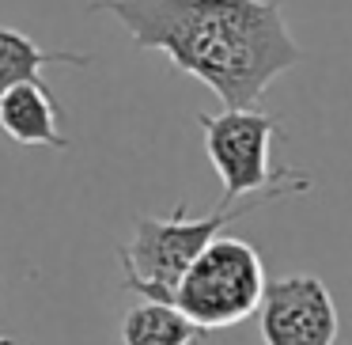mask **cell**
I'll return each instance as SVG.
<instances>
[{
	"instance_id": "cell-1",
	"label": "cell",
	"mask_w": 352,
	"mask_h": 345,
	"mask_svg": "<svg viewBox=\"0 0 352 345\" xmlns=\"http://www.w3.org/2000/svg\"><path fill=\"white\" fill-rule=\"evenodd\" d=\"M140 50L212 87L223 110H254L280 72L303 61L276 0H91Z\"/></svg>"
},
{
	"instance_id": "cell-2",
	"label": "cell",
	"mask_w": 352,
	"mask_h": 345,
	"mask_svg": "<svg viewBox=\"0 0 352 345\" xmlns=\"http://www.w3.org/2000/svg\"><path fill=\"white\" fill-rule=\"evenodd\" d=\"M284 194H261V198L239 201V205H216V213L208 216H186V205H178L170 216H137L133 224V239L118 251L125 273V289L137 292V300L170 307L178 281L186 277V269L223 236V228L243 216L258 213L269 201H280Z\"/></svg>"
},
{
	"instance_id": "cell-3",
	"label": "cell",
	"mask_w": 352,
	"mask_h": 345,
	"mask_svg": "<svg viewBox=\"0 0 352 345\" xmlns=\"http://www.w3.org/2000/svg\"><path fill=\"white\" fill-rule=\"evenodd\" d=\"M269 277L261 266V254L246 239L220 236L178 281L170 307L193 326L205 330H228L246 322L261 311Z\"/></svg>"
},
{
	"instance_id": "cell-4",
	"label": "cell",
	"mask_w": 352,
	"mask_h": 345,
	"mask_svg": "<svg viewBox=\"0 0 352 345\" xmlns=\"http://www.w3.org/2000/svg\"><path fill=\"white\" fill-rule=\"evenodd\" d=\"M205 133V152L223 182V205H239L243 194H307L311 178L292 167L269 163V145L280 133V122L265 110H220V114H197Z\"/></svg>"
},
{
	"instance_id": "cell-5",
	"label": "cell",
	"mask_w": 352,
	"mask_h": 345,
	"mask_svg": "<svg viewBox=\"0 0 352 345\" xmlns=\"http://www.w3.org/2000/svg\"><path fill=\"white\" fill-rule=\"evenodd\" d=\"M261 342L265 345H333L337 304L329 289L311 273L269 281L261 300Z\"/></svg>"
},
{
	"instance_id": "cell-6",
	"label": "cell",
	"mask_w": 352,
	"mask_h": 345,
	"mask_svg": "<svg viewBox=\"0 0 352 345\" xmlns=\"http://www.w3.org/2000/svg\"><path fill=\"white\" fill-rule=\"evenodd\" d=\"M61 103L46 84H19L0 99V129L16 145H42V148H72V140L57 129Z\"/></svg>"
},
{
	"instance_id": "cell-7",
	"label": "cell",
	"mask_w": 352,
	"mask_h": 345,
	"mask_svg": "<svg viewBox=\"0 0 352 345\" xmlns=\"http://www.w3.org/2000/svg\"><path fill=\"white\" fill-rule=\"evenodd\" d=\"M50 65H91V54H69V50H42L31 34L16 27H0V99L19 84H42L38 72Z\"/></svg>"
},
{
	"instance_id": "cell-8",
	"label": "cell",
	"mask_w": 352,
	"mask_h": 345,
	"mask_svg": "<svg viewBox=\"0 0 352 345\" xmlns=\"http://www.w3.org/2000/svg\"><path fill=\"white\" fill-rule=\"evenodd\" d=\"M197 334L201 330L175 307L148 304V300H137V307H129V315L122 319L125 345H197Z\"/></svg>"
},
{
	"instance_id": "cell-9",
	"label": "cell",
	"mask_w": 352,
	"mask_h": 345,
	"mask_svg": "<svg viewBox=\"0 0 352 345\" xmlns=\"http://www.w3.org/2000/svg\"><path fill=\"white\" fill-rule=\"evenodd\" d=\"M0 345H16V337H4V334H0Z\"/></svg>"
}]
</instances>
